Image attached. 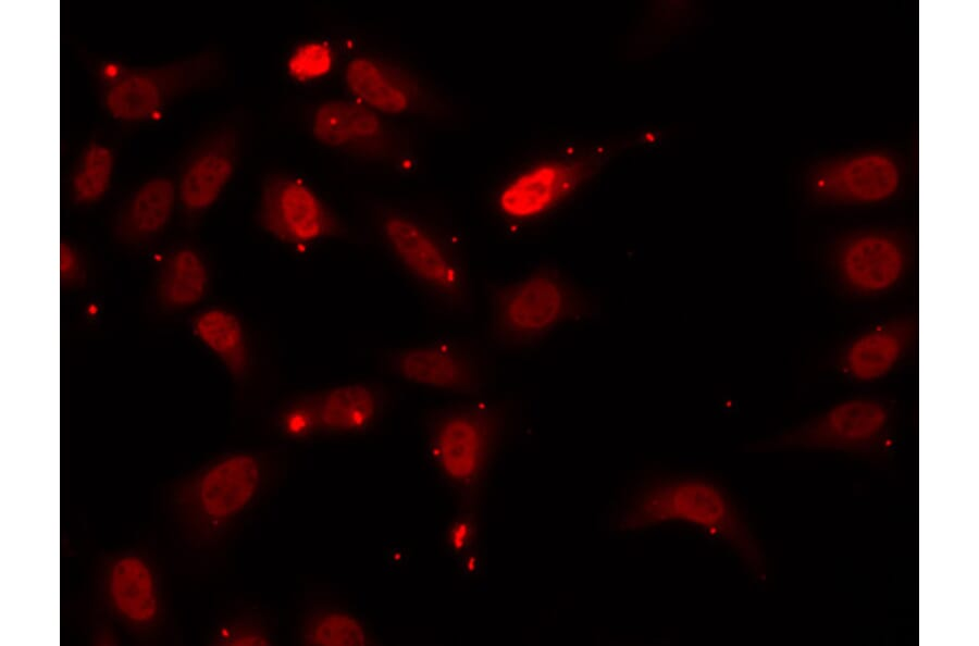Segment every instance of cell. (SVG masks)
<instances>
[{
  "mask_svg": "<svg viewBox=\"0 0 979 646\" xmlns=\"http://www.w3.org/2000/svg\"><path fill=\"white\" fill-rule=\"evenodd\" d=\"M682 523L712 536L739 557L758 580L767 574L764 549L724 488L698 476L657 480L640 488L617 521L621 531Z\"/></svg>",
  "mask_w": 979,
  "mask_h": 646,
  "instance_id": "1",
  "label": "cell"
},
{
  "mask_svg": "<svg viewBox=\"0 0 979 646\" xmlns=\"http://www.w3.org/2000/svg\"><path fill=\"white\" fill-rule=\"evenodd\" d=\"M91 72L98 98L115 122L135 125L151 120L176 99L219 85L226 75L225 60L209 48L148 66L96 60Z\"/></svg>",
  "mask_w": 979,
  "mask_h": 646,
  "instance_id": "2",
  "label": "cell"
},
{
  "mask_svg": "<svg viewBox=\"0 0 979 646\" xmlns=\"http://www.w3.org/2000/svg\"><path fill=\"white\" fill-rule=\"evenodd\" d=\"M488 301L491 337L508 349L533 346L561 324L586 318L593 308L586 294L552 264L492 285Z\"/></svg>",
  "mask_w": 979,
  "mask_h": 646,
  "instance_id": "3",
  "label": "cell"
},
{
  "mask_svg": "<svg viewBox=\"0 0 979 646\" xmlns=\"http://www.w3.org/2000/svg\"><path fill=\"white\" fill-rule=\"evenodd\" d=\"M897 419V403L890 397H851L760 443L758 448L843 452L881 462L891 452Z\"/></svg>",
  "mask_w": 979,
  "mask_h": 646,
  "instance_id": "4",
  "label": "cell"
},
{
  "mask_svg": "<svg viewBox=\"0 0 979 646\" xmlns=\"http://www.w3.org/2000/svg\"><path fill=\"white\" fill-rule=\"evenodd\" d=\"M379 229L396 260L437 303L451 312L469 310L472 294L468 270L449 234L398 209L380 214Z\"/></svg>",
  "mask_w": 979,
  "mask_h": 646,
  "instance_id": "5",
  "label": "cell"
},
{
  "mask_svg": "<svg viewBox=\"0 0 979 646\" xmlns=\"http://www.w3.org/2000/svg\"><path fill=\"white\" fill-rule=\"evenodd\" d=\"M309 125L317 141L358 161L404 170L414 160L409 133L354 98L318 103Z\"/></svg>",
  "mask_w": 979,
  "mask_h": 646,
  "instance_id": "6",
  "label": "cell"
},
{
  "mask_svg": "<svg viewBox=\"0 0 979 646\" xmlns=\"http://www.w3.org/2000/svg\"><path fill=\"white\" fill-rule=\"evenodd\" d=\"M344 82L354 99L386 115L447 122L455 117L450 101L417 72L373 53L352 57Z\"/></svg>",
  "mask_w": 979,
  "mask_h": 646,
  "instance_id": "7",
  "label": "cell"
},
{
  "mask_svg": "<svg viewBox=\"0 0 979 646\" xmlns=\"http://www.w3.org/2000/svg\"><path fill=\"white\" fill-rule=\"evenodd\" d=\"M827 266L847 297H879L897 287L914 265L906 238L896 232L864 229L842 236L829 249Z\"/></svg>",
  "mask_w": 979,
  "mask_h": 646,
  "instance_id": "8",
  "label": "cell"
},
{
  "mask_svg": "<svg viewBox=\"0 0 979 646\" xmlns=\"http://www.w3.org/2000/svg\"><path fill=\"white\" fill-rule=\"evenodd\" d=\"M244 144L243 123L227 117L202 132L185 152L175 181L187 218L198 219L216 203L235 176Z\"/></svg>",
  "mask_w": 979,
  "mask_h": 646,
  "instance_id": "9",
  "label": "cell"
},
{
  "mask_svg": "<svg viewBox=\"0 0 979 646\" xmlns=\"http://www.w3.org/2000/svg\"><path fill=\"white\" fill-rule=\"evenodd\" d=\"M257 221L267 233L294 246L345 232L339 218L309 185L283 171H273L262 179Z\"/></svg>",
  "mask_w": 979,
  "mask_h": 646,
  "instance_id": "10",
  "label": "cell"
},
{
  "mask_svg": "<svg viewBox=\"0 0 979 646\" xmlns=\"http://www.w3.org/2000/svg\"><path fill=\"white\" fill-rule=\"evenodd\" d=\"M604 148L570 158L543 160L525 167L499 190L496 206L511 221L544 215L577 191L603 166Z\"/></svg>",
  "mask_w": 979,
  "mask_h": 646,
  "instance_id": "11",
  "label": "cell"
},
{
  "mask_svg": "<svg viewBox=\"0 0 979 646\" xmlns=\"http://www.w3.org/2000/svg\"><path fill=\"white\" fill-rule=\"evenodd\" d=\"M376 388L362 383L335 386L292 401L278 418L281 431L302 439L323 433H356L368 428L381 410Z\"/></svg>",
  "mask_w": 979,
  "mask_h": 646,
  "instance_id": "12",
  "label": "cell"
},
{
  "mask_svg": "<svg viewBox=\"0 0 979 646\" xmlns=\"http://www.w3.org/2000/svg\"><path fill=\"white\" fill-rule=\"evenodd\" d=\"M391 368L413 384L456 394L474 395L486 384V367L470 344L446 339L394 353Z\"/></svg>",
  "mask_w": 979,
  "mask_h": 646,
  "instance_id": "13",
  "label": "cell"
},
{
  "mask_svg": "<svg viewBox=\"0 0 979 646\" xmlns=\"http://www.w3.org/2000/svg\"><path fill=\"white\" fill-rule=\"evenodd\" d=\"M497 424L496 409L486 403L439 412L432 423L431 447L442 470L456 482H470L481 469Z\"/></svg>",
  "mask_w": 979,
  "mask_h": 646,
  "instance_id": "14",
  "label": "cell"
},
{
  "mask_svg": "<svg viewBox=\"0 0 979 646\" xmlns=\"http://www.w3.org/2000/svg\"><path fill=\"white\" fill-rule=\"evenodd\" d=\"M918 318L901 313L846 340L832 356L831 365L858 383H870L891 374L915 348Z\"/></svg>",
  "mask_w": 979,
  "mask_h": 646,
  "instance_id": "15",
  "label": "cell"
},
{
  "mask_svg": "<svg viewBox=\"0 0 979 646\" xmlns=\"http://www.w3.org/2000/svg\"><path fill=\"white\" fill-rule=\"evenodd\" d=\"M272 473L273 462L265 455L236 454L216 462L197 483L201 514L219 526L246 509L268 487Z\"/></svg>",
  "mask_w": 979,
  "mask_h": 646,
  "instance_id": "16",
  "label": "cell"
},
{
  "mask_svg": "<svg viewBox=\"0 0 979 646\" xmlns=\"http://www.w3.org/2000/svg\"><path fill=\"white\" fill-rule=\"evenodd\" d=\"M178 203L176 181L154 175L138 185L115 212L112 229L125 245H144L160 236Z\"/></svg>",
  "mask_w": 979,
  "mask_h": 646,
  "instance_id": "17",
  "label": "cell"
},
{
  "mask_svg": "<svg viewBox=\"0 0 979 646\" xmlns=\"http://www.w3.org/2000/svg\"><path fill=\"white\" fill-rule=\"evenodd\" d=\"M209 286V273L201 254L189 246L174 249L166 258L158 281L159 301L179 310L199 302Z\"/></svg>",
  "mask_w": 979,
  "mask_h": 646,
  "instance_id": "18",
  "label": "cell"
},
{
  "mask_svg": "<svg viewBox=\"0 0 979 646\" xmlns=\"http://www.w3.org/2000/svg\"><path fill=\"white\" fill-rule=\"evenodd\" d=\"M193 330L232 376L239 380L247 374L249 349L244 327L235 314L224 309H208L196 316Z\"/></svg>",
  "mask_w": 979,
  "mask_h": 646,
  "instance_id": "19",
  "label": "cell"
},
{
  "mask_svg": "<svg viewBox=\"0 0 979 646\" xmlns=\"http://www.w3.org/2000/svg\"><path fill=\"white\" fill-rule=\"evenodd\" d=\"M838 197L856 202H876L890 197L899 185V171L882 154H865L844 163L837 173Z\"/></svg>",
  "mask_w": 979,
  "mask_h": 646,
  "instance_id": "20",
  "label": "cell"
},
{
  "mask_svg": "<svg viewBox=\"0 0 979 646\" xmlns=\"http://www.w3.org/2000/svg\"><path fill=\"white\" fill-rule=\"evenodd\" d=\"M116 151L100 138L90 139L73 162L69 194L73 203L91 206L108 194L115 173Z\"/></svg>",
  "mask_w": 979,
  "mask_h": 646,
  "instance_id": "21",
  "label": "cell"
},
{
  "mask_svg": "<svg viewBox=\"0 0 979 646\" xmlns=\"http://www.w3.org/2000/svg\"><path fill=\"white\" fill-rule=\"evenodd\" d=\"M300 639L309 646H364L369 644L362 623L349 611L332 605L311 608L300 628Z\"/></svg>",
  "mask_w": 979,
  "mask_h": 646,
  "instance_id": "22",
  "label": "cell"
},
{
  "mask_svg": "<svg viewBox=\"0 0 979 646\" xmlns=\"http://www.w3.org/2000/svg\"><path fill=\"white\" fill-rule=\"evenodd\" d=\"M111 594L116 607L132 620L147 621L156 612L150 573L137 558H124L115 564Z\"/></svg>",
  "mask_w": 979,
  "mask_h": 646,
  "instance_id": "23",
  "label": "cell"
},
{
  "mask_svg": "<svg viewBox=\"0 0 979 646\" xmlns=\"http://www.w3.org/2000/svg\"><path fill=\"white\" fill-rule=\"evenodd\" d=\"M332 64V52L324 44H306L297 48L288 61L289 72L299 79L324 74Z\"/></svg>",
  "mask_w": 979,
  "mask_h": 646,
  "instance_id": "24",
  "label": "cell"
},
{
  "mask_svg": "<svg viewBox=\"0 0 979 646\" xmlns=\"http://www.w3.org/2000/svg\"><path fill=\"white\" fill-rule=\"evenodd\" d=\"M222 643L239 646L272 645V632L264 619L251 617L233 628L222 632Z\"/></svg>",
  "mask_w": 979,
  "mask_h": 646,
  "instance_id": "25",
  "label": "cell"
},
{
  "mask_svg": "<svg viewBox=\"0 0 979 646\" xmlns=\"http://www.w3.org/2000/svg\"><path fill=\"white\" fill-rule=\"evenodd\" d=\"M86 277V269L82 254L72 243H60V279L64 286L80 285Z\"/></svg>",
  "mask_w": 979,
  "mask_h": 646,
  "instance_id": "26",
  "label": "cell"
}]
</instances>
